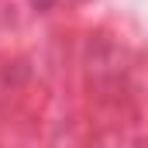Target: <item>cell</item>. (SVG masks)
<instances>
[]
</instances>
